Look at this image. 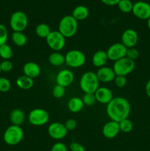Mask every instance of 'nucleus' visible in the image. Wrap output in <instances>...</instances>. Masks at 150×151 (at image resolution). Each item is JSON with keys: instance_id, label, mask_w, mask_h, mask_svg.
I'll list each match as a JSON object with an SVG mask.
<instances>
[{"instance_id": "obj_1", "label": "nucleus", "mask_w": 150, "mask_h": 151, "mask_svg": "<svg viewBox=\"0 0 150 151\" xmlns=\"http://www.w3.org/2000/svg\"><path fill=\"white\" fill-rule=\"evenodd\" d=\"M131 106L126 99L121 97H113L107 105L106 111L111 120L121 122L129 116Z\"/></svg>"}, {"instance_id": "obj_2", "label": "nucleus", "mask_w": 150, "mask_h": 151, "mask_svg": "<svg viewBox=\"0 0 150 151\" xmlns=\"http://www.w3.org/2000/svg\"><path fill=\"white\" fill-rule=\"evenodd\" d=\"M79 86L85 94H94L99 88V81L96 74L93 72H85L80 78Z\"/></svg>"}, {"instance_id": "obj_3", "label": "nucleus", "mask_w": 150, "mask_h": 151, "mask_svg": "<svg viewBox=\"0 0 150 151\" xmlns=\"http://www.w3.org/2000/svg\"><path fill=\"white\" fill-rule=\"evenodd\" d=\"M78 29V21L71 15L65 16L60 19L58 31L65 38H71L76 33Z\"/></svg>"}, {"instance_id": "obj_4", "label": "nucleus", "mask_w": 150, "mask_h": 151, "mask_svg": "<svg viewBox=\"0 0 150 151\" xmlns=\"http://www.w3.org/2000/svg\"><path fill=\"white\" fill-rule=\"evenodd\" d=\"M24 138V131L21 126L11 125L5 130L3 136L4 142L10 146L19 144Z\"/></svg>"}, {"instance_id": "obj_5", "label": "nucleus", "mask_w": 150, "mask_h": 151, "mask_svg": "<svg viewBox=\"0 0 150 151\" xmlns=\"http://www.w3.org/2000/svg\"><path fill=\"white\" fill-rule=\"evenodd\" d=\"M135 67V63L134 60H130L128 58L124 57L114 62L113 69L116 75L118 76H125L133 72Z\"/></svg>"}, {"instance_id": "obj_6", "label": "nucleus", "mask_w": 150, "mask_h": 151, "mask_svg": "<svg viewBox=\"0 0 150 151\" xmlns=\"http://www.w3.org/2000/svg\"><path fill=\"white\" fill-rule=\"evenodd\" d=\"M10 26L13 32H23L28 26V17L24 12L18 10L11 15Z\"/></svg>"}, {"instance_id": "obj_7", "label": "nucleus", "mask_w": 150, "mask_h": 151, "mask_svg": "<svg viewBox=\"0 0 150 151\" xmlns=\"http://www.w3.org/2000/svg\"><path fill=\"white\" fill-rule=\"evenodd\" d=\"M86 61V57L82 51L71 50L65 55V63L71 68H79Z\"/></svg>"}, {"instance_id": "obj_8", "label": "nucleus", "mask_w": 150, "mask_h": 151, "mask_svg": "<svg viewBox=\"0 0 150 151\" xmlns=\"http://www.w3.org/2000/svg\"><path fill=\"white\" fill-rule=\"evenodd\" d=\"M46 42L51 50L59 52L63 50L66 45V38L59 31H51L46 38Z\"/></svg>"}, {"instance_id": "obj_9", "label": "nucleus", "mask_w": 150, "mask_h": 151, "mask_svg": "<svg viewBox=\"0 0 150 151\" xmlns=\"http://www.w3.org/2000/svg\"><path fill=\"white\" fill-rule=\"evenodd\" d=\"M28 119L29 123L34 126H43L49 120V114L44 109H35L29 112Z\"/></svg>"}, {"instance_id": "obj_10", "label": "nucleus", "mask_w": 150, "mask_h": 151, "mask_svg": "<svg viewBox=\"0 0 150 151\" xmlns=\"http://www.w3.org/2000/svg\"><path fill=\"white\" fill-rule=\"evenodd\" d=\"M126 50L127 48L121 42L115 43V44H112L106 51L108 60H113L115 62L126 57Z\"/></svg>"}, {"instance_id": "obj_11", "label": "nucleus", "mask_w": 150, "mask_h": 151, "mask_svg": "<svg viewBox=\"0 0 150 151\" xmlns=\"http://www.w3.org/2000/svg\"><path fill=\"white\" fill-rule=\"evenodd\" d=\"M47 131L49 136L55 140L63 139L68 134V131L64 124L59 122H54L50 124Z\"/></svg>"}, {"instance_id": "obj_12", "label": "nucleus", "mask_w": 150, "mask_h": 151, "mask_svg": "<svg viewBox=\"0 0 150 151\" xmlns=\"http://www.w3.org/2000/svg\"><path fill=\"white\" fill-rule=\"evenodd\" d=\"M132 12L138 19L147 20L150 17V4L146 1H137L133 4Z\"/></svg>"}, {"instance_id": "obj_13", "label": "nucleus", "mask_w": 150, "mask_h": 151, "mask_svg": "<svg viewBox=\"0 0 150 151\" xmlns=\"http://www.w3.org/2000/svg\"><path fill=\"white\" fill-rule=\"evenodd\" d=\"M138 41V35L136 31L132 28L126 29L121 35V43L126 47H135Z\"/></svg>"}, {"instance_id": "obj_14", "label": "nucleus", "mask_w": 150, "mask_h": 151, "mask_svg": "<svg viewBox=\"0 0 150 151\" xmlns=\"http://www.w3.org/2000/svg\"><path fill=\"white\" fill-rule=\"evenodd\" d=\"M74 80V73L69 69H63L60 71L56 76V82L57 85L67 87L73 83Z\"/></svg>"}, {"instance_id": "obj_15", "label": "nucleus", "mask_w": 150, "mask_h": 151, "mask_svg": "<svg viewBox=\"0 0 150 151\" xmlns=\"http://www.w3.org/2000/svg\"><path fill=\"white\" fill-rule=\"evenodd\" d=\"M120 132L119 124L116 121L110 120L106 122L102 128V134L105 138L113 139Z\"/></svg>"}, {"instance_id": "obj_16", "label": "nucleus", "mask_w": 150, "mask_h": 151, "mask_svg": "<svg viewBox=\"0 0 150 151\" xmlns=\"http://www.w3.org/2000/svg\"><path fill=\"white\" fill-rule=\"evenodd\" d=\"M96 74V76L99 82L103 83L112 82V81H114L115 78L116 76L113 68L105 66L99 68L98 71Z\"/></svg>"}, {"instance_id": "obj_17", "label": "nucleus", "mask_w": 150, "mask_h": 151, "mask_svg": "<svg viewBox=\"0 0 150 151\" xmlns=\"http://www.w3.org/2000/svg\"><path fill=\"white\" fill-rule=\"evenodd\" d=\"M96 100L101 104L107 105L113 98V93L110 88L107 87H99L94 93Z\"/></svg>"}, {"instance_id": "obj_18", "label": "nucleus", "mask_w": 150, "mask_h": 151, "mask_svg": "<svg viewBox=\"0 0 150 151\" xmlns=\"http://www.w3.org/2000/svg\"><path fill=\"white\" fill-rule=\"evenodd\" d=\"M24 75L32 79L38 78L41 74V67L35 62H27L23 66Z\"/></svg>"}, {"instance_id": "obj_19", "label": "nucleus", "mask_w": 150, "mask_h": 151, "mask_svg": "<svg viewBox=\"0 0 150 151\" xmlns=\"http://www.w3.org/2000/svg\"><path fill=\"white\" fill-rule=\"evenodd\" d=\"M107 60H108V57H107V52L104 50H98L93 55L92 63L96 67L101 68L104 66Z\"/></svg>"}, {"instance_id": "obj_20", "label": "nucleus", "mask_w": 150, "mask_h": 151, "mask_svg": "<svg viewBox=\"0 0 150 151\" xmlns=\"http://www.w3.org/2000/svg\"><path fill=\"white\" fill-rule=\"evenodd\" d=\"M10 120L12 125L21 126L25 120V114L21 109H13L10 114Z\"/></svg>"}, {"instance_id": "obj_21", "label": "nucleus", "mask_w": 150, "mask_h": 151, "mask_svg": "<svg viewBox=\"0 0 150 151\" xmlns=\"http://www.w3.org/2000/svg\"><path fill=\"white\" fill-rule=\"evenodd\" d=\"M84 103L82 102V100L79 97H72L69 100L68 103V109L72 113H79L82 110L84 107Z\"/></svg>"}, {"instance_id": "obj_22", "label": "nucleus", "mask_w": 150, "mask_h": 151, "mask_svg": "<svg viewBox=\"0 0 150 151\" xmlns=\"http://www.w3.org/2000/svg\"><path fill=\"white\" fill-rule=\"evenodd\" d=\"M16 85L19 88L23 90H29L32 88L34 86V81L32 78L26 76V75H21L19 76L16 79Z\"/></svg>"}, {"instance_id": "obj_23", "label": "nucleus", "mask_w": 150, "mask_h": 151, "mask_svg": "<svg viewBox=\"0 0 150 151\" xmlns=\"http://www.w3.org/2000/svg\"><path fill=\"white\" fill-rule=\"evenodd\" d=\"M89 15V10L84 5L76 6L72 11L71 16L77 21L85 20Z\"/></svg>"}, {"instance_id": "obj_24", "label": "nucleus", "mask_w": 150, "mask_h": 151, "mask_svg": "<svg viewBox=\"0 0 150 151\" xmlns=\"http://www.w3.org/2000/svg\"><path fill=\"white\" fill-rule=\"evenodd\" d=\"M49 62L54 66H60L65 63V55L59 52H54L49 56Z\"/></svg>"}, {"instance_id": "obj_25", "label": "nucleus", "mask_w": 150, "mask_h": 151, "mask_svg": "<svg viewBox=\"0 0 150 151\" xmlns=\"http://www.w3.org/2000/svg\"><path fill=\"white\" fill-rule=\"evenodd\" d=\"M11 39L18 47H23L27 42V37L23 32H13L11 34Z\"/></svg>"}, {"instance_id": "obj_26", "label": "nucleus", "mask_w": 150, "mask_h": 151, "mask_svg": "<svg viewBox=\"0 0 150 151\" xmlns=\"http://www.w3.org/2000/svg\"><path fill=\"white\" fill-rule=\"evenodd\" d=\"M49 26L46 23H41L35 27V33L38 37L41 38H46L51 32Z\"/></svg>"}, {"instance_id": "obj_27", "label": "nucleus", "mask_w": 150, "mask_h": 151, "mask_svg": "<svg viewBox=\"0 0 150 151\" xmlns=\"http://www.w3.org/2000/svg\"><path fill=\"white\" fill-rule=\"evenodd\" d=\"M13 50L10 45L5 44L0 46V57L3 60H10L13 56Z\"/></svg>"}, {"instance_id": "obj_28", "label": "nucleus", "mask_w": 150, "mask_h": 151, "mask_svg": "<svg viewBox=\"0 0 150 151\" xmlns=\"http://www.w3.org/2000/svg\"><path fill=\"white\" fill-rule=\"evenodd\" d=\"M117 5L122 13H129L132 11L133 3L131 1V0H120Z\"/></svg>"}, {"instance_id": "obj_29", "label": "nucleus", "mask_w": 150, "mask_h": 151, "mask_svg": "<svg viewBox=\"0 0 150 151\" xmlns=\"http://www.w3.org/2000/svg\"><path fill=\"white\" fill-rule=\"evenodd\" d=\"M119 124L120 131L125 133V134L131 132L133 129V124H132V121L128 119V118L121 120V122H119Z\"/></svg>"}, {"instance_id": "obj_30", "label": "nucleus", "mask_w": 150, "mask_h": 151, "mask_svg": "<svg viewBox=\"0 0 150 151\" xmlns=\"http://www.w3.org/2000/svg\"><path fill=\"white\" fill-rule=\"evenodd\" d=\"M11 88V83L7 78L0 77V92H7Z\"/></svg>"}, {"instance_id": "obj_31", "label": "nucleus", "mask_w": 150, "mask_h": 151, "mask_svg": "<svg viewBox=\"0 0 150 151\" xmlns=\"http://www.w3.org/2000/svg\"><path fill=\"white\" fill-rule=\"evenodd\" d=\"M65 93H66L65 87L61 86L60 85H57V84L56 86H54L52 89L53 97L57 99L62 98L65 95Z\"/></svg>"}, {"instance_id": "obj_32", "label": "nucleus", "mask_w": 150, "mask_h": 151, "mask_svg": "<svg viewBox=\"0 0 150 151\" xmlns=\"http://www.w3.org/2000/svg\"><path fill=\"white\" fill-rule=\"evenodd\" d=\"M82 100L84 105L87 106H92L96 102L94 94H85L82 97Z\"/></svg>"}, {"instance_id": "obj_33", "label": "nucleus", "mask_w": 150, "mask_h": 151, "mask_svg": "<svg viewBox=\"0 0 150 151\" xmlns=\"http://www.w3.org/2000/svg\"><path fill=\"white\" fill-rule=\"evenodd\" d=\"M8 38V31L4 24H0V46L5 44Z\"/></svg>"}, {"instance_id": "obj_34", "label": "nucleus", "mask_w": 150, "mask_h": 151, "mask_svg": "<svg viewBox=\"0 0 150 151\" xmlns=\"http://www.w3.org/2000/svg\"><path fill=\"white\" fill-rule=\"evenodd\" d=\"M140 55L139 51L135 47H131V48H127L126 53V57L128 58L130 60H132L135 61L136 59L138 58Z\"/></svg>"}, {"instance_id": "obj_35", "label": "nucleus", "mask_w": 150, "mask_h": 151, "mask_svg": "<svg viewBox=\"0 0 150 151\" xmlns=\"http://www.w3.org/2000/svg\"><path fill=\"white\" fill-rule=\"evenodd\" d=\"M1 71L3 72H9L13 69V63L10 60H3L0 63Z\"/></svg>"}, {"instance_id": "obj_36", "label": "nucleus", "mask_w": 150, "mask_h": 151, "mask_svg": "<svg viewBox=\"0 0 150 151\" xmlns=\"http://www.w3.org/2000/svg\"><path fill=\"white\" fill-rule=\"evenodd\" d=\"M115 85L118 88H124L126 84V78L125 76H118L116 75L114 79Z\"/></svg>"}, {"instance_id": "obj_37", "label": "nucleus", "mask_w": 150, "mask_h": 151, "mask_svg": "<svg viewBox=\"0 0 150 151\" xmlns=\"http://www.w3.org/2000/svg\"><path fill=\"white\" fill-rule=\"evenodd\" d=\"M51 151H68L67 146L63 142H56L52 145Z\"/></svg>"}, {"instance_id": "obj_38", "label": "nucleus", "mask_w": 150, "mask_h": 151, "mask_svg": "<svg viewBox=\"0 0 150 151\" xmlns=\"http://www.w3.org/2000/svg\"><path fill=\"white\" fill-rule=\"evenodd\" d=\"M64 125L66 129H67V131H73V130H74L76 128L77 123H76V121L74 119H69L68 120H66Z\"/></svg>"}, {"instance_id": "obj_39", "label": "nucleus", "mask_w": 150, "mask_h": 151, "mask_svg": "<svg viewBox=\"0 0 150 151\" xmlns=\"http://www.w3.org/2000/svg\"><path fill=\"white\" fill-rule=\"evenodd\" d=\"M69 149L71 151H85V148L80 143L73 142L69 145Z\"/></svg>"}, {"instance_id": "obj_40", "label": "nucleus", "mask_w": 150, "mask_h": 151, "mask_svg": "<svg viewBox=\"0 0 150 151\" xmlns=\"http://www.w3.org/2000/svg\"><path fill=\"white\" fill-rule=\"evenodd\" d=\"M103 4L108 6H114L117 5L120 0H101Z\"/></svg>"}, {"instance_id": "obj_41", "label": "nucleus", "mask_w": 150, "mask_h": 151, "mask_svg": "<svg viewBox=\"0 0 150 151\" xmlns=\"http://www.w3.org/2000/svg\"><path fill=\"white\" fill-rule=\"evenodd\" d=\"M145 91H146V95L148 96L149 98H150V79L147 81L146 84Z\"/></svg>"}, {"instance_id": "obj_42", "label": "nucleus", "mask_w": 150, "mask_h": 151, "mask_svg": "<svg viewBox=\"0 0 150 151\" xmlns=\"http://www.w3.org/2000/svg\"><path fill=\"white\" fill-rule=\"evenodd\" d=\"M147 26H148L149 29H150V17L147 19Z\"/></svg>"}, {"instance_id": "obj_43", "label": "nucleus", "mask_w": 150, "mask_h": 151, "mask_svg": "<svg viewBox=\"0 0 150 151\" xmlns=\"http://www.w3.org/2000/svg\"><path fill=\"white\" fill-rule=\"evenodd\" d=\"M1 68H0V74H1Z\"/></svg>"}, {"instance_id": "obj_44", "label": "nucleus", "mask_w": 150, "mask_h": 151, "mask_svg": "<svg viewBox=\"0 0 150 151\" xmlns=\"http://www.w3.org/2000/svg\"><path fill=\"white\" fill-rule=\"evenodd\" d=\"M147 1H150V0H147Z\"/></svg>"}, {"instance_id": "obj_45", "label": "nucleus", "mask_w": 150, "mask_h": 151, "mask_svg": "<svg viewBox=\"0 0 150 151\" xmlns=\"http://www.w3.org/2000/svg\"><path fill=\"white\" fill-rule=\"evenodd\" d=\"M149 130H150V127H149Z\"/></svg>"}]
</instances>
